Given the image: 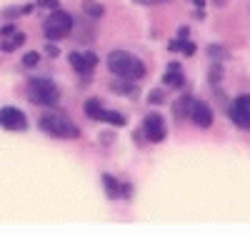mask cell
<instances>
[{
  "mask_svg": "<svg viewBox=\"0 0 250 235\" xmlns=\"http://www.w3.org/2000/svg\"><path fill=\"white\" fill-rule=\"evenodd\" d=\"M0 128H5V130H25L28 128V118L20 108H13V105H5V108H0Z\"/></svg>",
  "mask_w": 250,
  "mask_h": 235,
  "instance_id": "cell-5",
  "label": "cell"
},
{
  "mask_svg": "<svg viewBox=\"0 0 250 235\" xmlns=\"http://www.w3.org/2000/svg\"><path fill=\"white\" fill-rule=\"evenodd\" d=\"M140 5H158V3H165V0H135Z\"/></svg>",
  "mask_w": 250,
  "mask_h": 235,
  "instance_id": "cell-27",
  "label": "cell"
},
{
  "mask_svg": "<svg viewBox=\"0 0 250 235\" xmlns=\"http://www.w3.org/2000/svg\"><path fill=\"white\" fill-rule=\"evenodd\" d=\"M193 3H195L198 8H205V0H193Z\"/></svg>",
  "mask_w": 250,
  "mask_h": 235,
  "instance_id": "cell-28",
  "label": "cell"
},
{
  "mask_svg": "<svg viewBox=\"0 0 250 235\" xmlns=\"http://www.w3.org/2000/svg\"><path fill=\"white\" fill-rule=\"evenodd\" d=\"M110 88H113V93H118V95H135V85H133L130 80H125V78L115 80Z\"/></svg>",
  "mask_w": 250,
  "mask_h": 235,
  "instance_id": "cell-14",
  "label": "cell"
},
{
  "mask_svg": "<svg viewBox=\"0 0 250 235\" xmlns=\"http://www.w3.org/2000/svg\"><path fill=\"white\" fill-rule=\"evenodd\" d=\"M190 118L195 120L198 128H210V125H213V110H210V105L195 100V103H193V113H190Z\"/></svg>",
  "mask_w": 250,
  "mask_h": 235,
  "instance_id": "cell-9",
  "label": "cell"
},
{
  "mask_svg": "<svg viewBox=\"0 0 250 235\" xmlns=\"http://www.w3.org/2000/svg\"><path fill=\"white\" fill-rule=\"evenodd\" d=\"M28 13H33V5H18V8H8L3 18H18V15H28Z\"/></svg>",
  "mask_w": 250,
  "mask_h": 235,
  "instance_id": "cell-17",
  "label": "cell"
},
{
  "mask_svg": "<svg viewBox=\"0 0 250 235\" xmlns=\"http://www.w3.org/2000/svg\"><path fill=\"white\" fill-rule=\"evenodd\" d=\"M208 53H210L213 58H223V55H225V50H223L220 45H210V50H208Z\"/></svg>",
  "mask_w": 250,
  "mask_h": 235,
  "instance_id": "cell-23",
  "label": "cell"
},
{
  "mask_svg": "<svg viewBox=\"0 0 250 235\" xmlns=\"http://www.w3.org/2000/svg\"><path fill=\"white\" fill-rule=\"evenodd\" d=\"M25 93L35 105H43V108H55L58 100H60V88L48 78H33L28 83Z\"/></svg>",
  "mask_w": 250,
  "mask_h": 235,
  "instance_id": "cell-2",
  "label": "cell"
},
{
  "mask_svg": "<svg viewBox=\"0 0 250 235\" xmlns=\"http://www.w3.org/2000/svg\"><path fill=\"white\" fill-rule=\"evenodd\" d=\"M228 115L230 120L238 125V128H245L250 130V95H240L230 103V108H228Z\"/></svg>",
  "mask_w": 250,
  "mask_h": 235,
  "instance_id": "cell-6",
  "label": "cell"
},
{
  "mask_svg": "<svg viewBox=\"0 0 250 235\" xmlns=\"http://www.w3.org/2000/svg\"><path fill=\"white\" fill-rule=\"evenodd\" d=\"M163 85H168V88H183V85H185V78H183L180 70H165Z\"/></svg>",
  "mask_w": 250,
  "mask_h": 235,
  "instance_id": "cell-12",
  "label": "cell"
},
{
  "mask_svg": "<svg viewBox=\"0 0 250 235\" xmlns=\"http://www.w3.org/2000/svg\"><path fill=\"white\" fill-rule=\"evenodd\" d=\"M38 125H40V130H45L55 138H78L80 135V128L62 113H45L38 120Z\"/></svg>",
  "mask_w": 250,
  "mask_h": 235,
  "instance_id": "cell-3",
  "label": "cell"
},
{
  "mask_svg": "<svg viewBox=\"0 0 250 235\" xmlns=\"http://www.w3.org/2000/svg\"><path fill=\"white\" fill-rule=\"evenodd\" d=\"M38 5L48 8V10H55V8H60V0H38Z\"/></svg>",
  "mask_w": 250,
  "mask_h": 235,
  "instance_id": "cell-20",
  "label": "cell"
},
{
  "mask_svg": "<svg viewBox=\"0 0 250 235\" xmlns=\"http://www.w3.org/2000/svg\"><path fill=\"white\" fill-rule=\"evenodd\" d=\"M83 13L90 15V18H103L105 10H103V5H98V3H85V5H83Z\"/></svg>",
  "mask_w": 250,
  "mask_h": 235,
  "instance_id": "cell-18",
  "label": "cell"
},
{
  "mask_svg": "<svg viewBox=\"0 0 250 235\" xmlns=\"http://www.w3.org/2000/svg\"><path fill=\"white\" fill-rule=\"evenodd\" d=\"M40 63V55L38 53H25L23 55V68H35Z\"/></svg>",
  "mask_w": 250,
  "mask_h": 235,
  "instance_id": "cell-19",
  "label": "cell"
},
{
  "mask_svg": "<svg viewBox=\"0 0 250 235\" xmlns=\"http://www.w3.org/2000/svg\"><path fill=\"white\" fill-rule=\"evenodd\" d=\"M13 33H18L13 23H8V25H3V28H0V35H3V38H10Z\"/></svg>",
  "mask_w": 250,
  "mask_h": 235,
  "instance_id": "cell-21",
  "label": "cell"
},
{
  "mask_svg": "<svg viewBox=\"0 0 250 235\" xmlns=\"http://www.w3.org/2000/svg\"><path fill=\"white\" fill-rule=\"evenodd\" d=\"M43 33H45L48 40H60V38L70 35L73 33V18H70V13L60 10V8L50 10V15L45 18V23H43Z\"/></svg>",
  "mask_w": 250,
  "mask_h": 235,
  "instance_id": "cell-4",
  "label": "cell"
},
{
  "mask_svg": "<svg viewBox=\"0 0 250 235\" xmlns=\"http://www.w3.org/2000/svg\"><path fill=\"white\" fill-rule=\"evenodd\" d=\"M183 53H185V55H193V53H195V43L185 40V48H183Z\"/></svg>",
  "mask_w": 250,
  "mask_h": 235,
  "instance_id": "cell-25",
  "label": "cell"
},
{
  "mask_svg": "<svg viewBox=\"0 0 250 235\" xmlns=\"http://www.w3.org/2000/svg\"><path fill=\"white\" fill-rule=\"evenodd\" d=\"M23 43H25V35H23V33H13L10 40H3V43H0V50H3V53H13L15 48L23 45Z\"/></svg>",
  "mask_w": 250,
  "mask_h": 235,
  "instance_id": "cell-13",
  "label": "cell"
},
{
  "mask_svg": "<svg viewBox=\"0 0 250 235\" xmlns=\"http://www.w3.org/2000/svg\"><path fill=\"white\" fill-rule=\"evenodd\" d=\"M103 185H105L108 198H128L130 195V185L118 183L113 175H103Z\"/></svg>",
  "mask_w": 250,
  "mask_h": 235,
  "instance_id": "cell-10",
  "label": "cell"
},
{
  "mask_svg": "<svg viewBox=\"0 0 250 235\" xmlns=\"http://www.w3.org/2000/svg\"><path fill=\"white\" fill-rule=\"evenodd\" d=\"M220 73H223V68H220V65H213V70H210V80L218 83V80H220Z\"/></svg>",
  "mask_w": 250,
  "mask_h": 235,
  "instance_id": "cell-24",
  "label": "cell"
},
{
  "mask_svg": "<svg viewBox=\"0 0 250 235\" xmlns=\"http://www.w3.org/2000/svg\"><path fill=\"white\" fill-rule=\"evenodd\" d=\"M193 103H195V100H193L190 95H183V98L175 103V108H173L175 118H178V120H183V118L190 115V113H193Z\"/></svg>",
  "mask_w": 250,
  "mask_h": 235,
  "instance_id": "cell-11",
  "label": "cell"
},
{
  "mask_svg": "<svg viewBox=\"0 0 250 235\" xmlns=\"http://www.w3.org/2000/svg\"><path fill=\"white\" fill-rule=\"evenodd\" d=\"M183 48H185V40H170L168 43V50H180L183 53Z\"/></svg>",
  "mask_w": 250,
  "mask_h": 235,
  "instance_id": "cell-22",
  "label": "cell"
},
{
  "mask_svg": "<svg viewBox=\"0 0 250 235\" xmlns=\"http://www.w3.org/2000/svg\"><path fill=\"white\" fill-rule=\"evenodd\" d=\"M150 103H163V93H160V90L150 93Z\"/></svg>",
  "mask_w": 250,
  "mask_h": 235,
  "instance_id": "cell-26",
  "label": "cell"
},
{
  "mask_svg": "<svg viewBox=\"0 0 250 235\" xmlns=\"http://www.w3.org/2000/svg\"><path fill=\"white\" fill-rule=\"evenodd\" d=\"M108 68L113 75L125 78V80H140L145 75V63L125 50H113L108 55Z\"/></svg>",
  "mask_w": 250,
  "mask_h": 235,
  "instance_id": "cell-1",
  "label": "cell"
},
{
  "mask_svg": "<svg viewBox=\"0 0 250 235\" xmlns=\"http://www.w3.org/2000/svg\"><path fill=\"white\" fill-rule=\"evenodd\" d=\"M103 110H105V108H103L100 100H95V98L85 103V115L93 118V120H100V118H103Z\"/></svg>",
  "mask_w": 250,
  "mask_h": 235,
  "instance_id": "cell-15",
  "label": "cell"
},
{
  "mask_svg": "<svg viewBox=\"0 0 250 235\" xmlns=\"http://www.w3.org/2000/svg\"><path fill=\"white\" fill-rule=\"evenodd\" d=\"M100 123H110V125H125V115H120V113H115V110H103V118H100Z\"/></svg>",
  "mask_w": 250,
  "mask_h": 235,
  "instance_id": "cell-16",
  "label": "cell"
},
{
  "mask_svg": "<svg viewBox=\"0 0 250 235\" xmlns=\"http://www.w3.org/2000/svg\"><path fill=\"white\" fill-rule=\"evenodd\" d=\"M143 135L150 143H160L165 138V123L158 113H148L143 118Z\"/></svg>",
  "mask_w": 250,
  "mask_h": 235,
  "instance_id": "cell-7",
  "label": "cell"
},
{
  "mask_svg": "<svg viewBox=\"0 0 250 235\" xmlns=\"http://www.w3.org/2000/svg\"><path fill=\"white\" fill-rule=\"evenodd\" d=\"M70 65H73V70L75 73H80V75H90L93 73V68L98 65V58L88 50V53H70Z\"/></svg>",
  "mask_w": 250,
  "mask_h": 235,
  "instance_id": "cell-8",
  "label": "cell"
}]
</instances>
